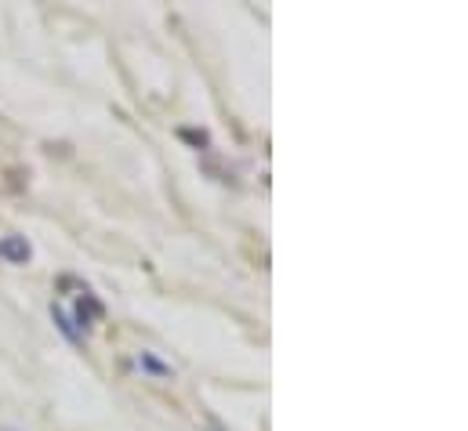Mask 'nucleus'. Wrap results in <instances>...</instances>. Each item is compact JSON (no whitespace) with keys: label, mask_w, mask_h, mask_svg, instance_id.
Listing matches in <instances>:
<instances>
[{"label":"nucleus","mask_w":468,"mask_h":431,"mask_svg":"<svg viewBox=\"0 0 468 431\" xmlns=\"http://www.w3.org/2000/svg\"><path fill=\"white\" fill-rule=\"evenodd\" d=\"M178 138L182 142H189V145H196V149H207V131H196V127H178Z\"/></svg>","instance_id":"4"},{"label":"nucleus","mask_w":468,"mask_h":431,"mask_svg":"<svg viewBox=\"0 0 468 431\" xmlns=\"http://www.w3.org/2000/svg\"><path fill=\"white\" fill-rule=\"evenodd\" d=\"M106 308H102V301H98L95 294H84V301L77 304V326L80 330H87V326H95L91 319H98V315H102Z\"/></svg>","instance_id":"2"},{"label":"nucleus","mask_w":468,"mask_h":431,"mask_svg":"<svg viewBox=\"0 0 468 431\" xmlns=\"http://www.w3.org/2000/svg\"><path fill=\"white\" fill-rule=\"evenodd\" d=\"M0 254H4L11 264H26L30 261V243L22 236H8L4 243H0Z\"/></svg>","instance_id":"1"},{"label":"nucleus","mask_w":468,"mask_h":431,"mask_svg":"<svg viewBox=\"0 0 468 431\" xmlns=\"http://www.w3.org/2000/svg\"><path fill=\"white\" fill-rule=\"evenodd\" d=\"M51 312H55V323L62 326V334H66L69 341H80V334H77V326H73V323H69V315H66V312H62V308H58V304H55V308H51Z\"/></svg>","instance_id":"5"},{"label":"nucleus","mask_w":468,"mask_h":431,"mask_svg":"<svg viewBox=\"0 0 468 431\" xmlns=\"http://www.w3.org/2000/svg\"><path fill=\"white\" fill-rule=\"evenodd\" d=\"M138 366H142V370H149V373H156V377H171V366L160 362L153 352H138Z\"/></svg>","instance_id":"3"}]
</instances>
